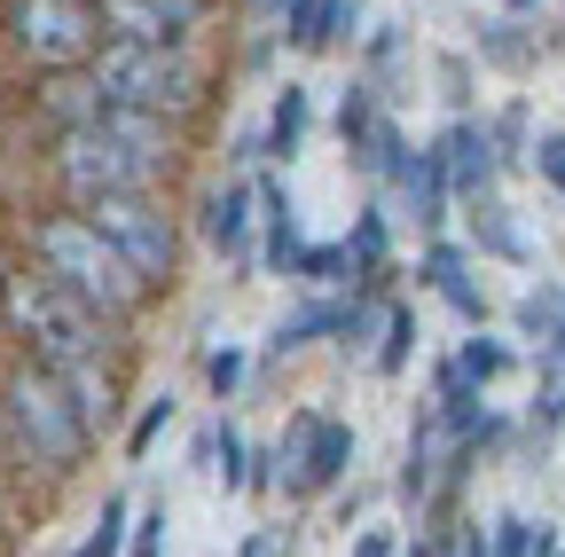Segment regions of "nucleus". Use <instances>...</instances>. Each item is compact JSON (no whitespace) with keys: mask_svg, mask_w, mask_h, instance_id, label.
I'll use <instances>...</instances> for the list:
<instances>
[{"mask_svg":"<svg viewBox=\"0 0 565 557\" xmlns=\"http://www.w3.org/2000/svg\"><path fill=\"white\" fill-rule=\"evenodd\" d=\"M24 251H32V267L47 275L63 299H79V307H87L95 322H110V330H126L141 307H150L141 275H134L79 213H40V221H24Z\"/></svg>","mask_w":565,"mask_h":557,"instance_id":"1","label":"nucleus"},{"mask_svg":"<svg viewBox=\"0 0 565 557\" xmlns=\"http://www.w3.org/2000/svg\"><path fill=\"white\" fill-rule=\"evenodd\" d=\"M0 322H9V338L24 345V362H40L47 377L110 362V322H95L79 299H63L32 259L0 267Z\"/></svg>","mask_w":565,"mask_h":557,"instance_id":"2","label":"nucleus"},{"mask_svg":"<svg viewBox=\"0 0 565 557\" xmlns=\"http://www.w3.org/2000/svg\"><path fill=\"white\" fill-rule=\"evenodd\" d=\"M87 87L110 110H141V118L189 126L204 110V63L189 47H118V40H103L87 55Z\"/></svg>","mask_w":565,"mask_h":557,"instance_id":"3","label":"nucleus"},{"mask_svg":"<svg viewBox=\"0 0 565 557\" xmlns=\"http://www.w3.org/2000/svg\"><path fill=\"white\" fill-rule=\"evenodd\" d=\"M0 416H9V440H17V463L63 479V471H79L95 432H87V416L71 408V393L40 369V362H17L9 377H0Z\"/></svg>","mask_w":565,"mask_h":557,"instance_id":"4","label":"nucleus"},{"mask_svg":"<svg viewBox=\"0 0 565 557\" xmlns=\"http://www.w3.org/2000/svg\"><path fill=\"white\" fill-rule=\"evenodd\" d=\"M103 110H110V103H103ZM47 165H55V181H63V196H71V204L126 196V189H166V173H173V165H158L141 142L110 133L103 118H87V126H63Z\"/></svg>","mask_w":565,"mask_h":557,"instance_id":"5","label":"nucleus"},{"mask_svg":"<svg viewBox=\"0 0 565 557\" xmlns=\"http://www.w3.org/2000/svg\"><path fill=\"white\" fill-rule=\"evenodd\" d=\"M79 221L141 275V291H166L173 275H181V228L166 213V196L158 189H126V196H95L79 204Z\"/></svg>","mask_w":565,"mask_h":557,"instance_id":"6","label":"nucleus"},{"mask_svg":"<svg viewBox=\"0 0 565 557\" xmlns=\"http://www.w3.org/2000/svg\"><path fill=\"white\" fill-rule=\"evenodd\" d=\"M9 40L40 63V72H87V55L103 47L95 0H9Z\"/></svg>","mask_w":565,"mask_h":557,"instance_id":"7","label":"nucleus"},{"mask_svg":"<svg viewBox=\"0 0 565 557\" xmlns=\"http://www.w3.org/2000/svg\"><path fill=\"white\" fill-rule=\"evenodd\" d=\"M275 456H282V495H330L353 471V425H338L322 408H299Z\"/></svg>","mask_w":565,"mask_h":557,"instance_id":"8","label":"nucleus"},{"mask_svg":"<svg viewBox=\"0 0 565 557\" xmlns=\"http://www.w3.org/2000/svg\"><path fill=\"white\" fill-rule=\"evenodd\" d=\"M212 24V0H95V32L118 47H189Z\"/></svg>","mask_w":565,"mask_h":557,"instance_id":"9","label":"nucleus"},{"mask_svg":"<svg viewBox=\"0 0 565 557\" xmlns=\"http://www.w3.org/2000/svg\"><path fill=\"white\" fill-rule=\"evenodd\" d=\"M196 213H204V244L212 251H221L228 267H252V181H221V189H204V204H196Z\"/></svg>","mask_w":565,"mask_h":557,"instance_id":"10","label":"nucleus"},{"mask_svg":"<svg viewBox=\"0 0 565 557\" xmlns=\"http://www.w3.org/2000/svg\"><path fill=\"white\" fill-rule=\"evenodd\" d=\"M440 173H448V196H487V181H494V142H487V126H471V118H456L448 133H440Z\"/></svg>","mask_w":565,"mask_h":557,"instance_id":"11","label":"nucleus"},{"mask_svg":"<svg viewBox=\"0 0 565 557\" xmlns=\"http://www.w3.org/2000/svg\"><path fill=\"white\" fill-rule=\"evenodd\" d=\"M252 213H259V228H267V244L252 251L267 275H291V259H299V213H291V196H282V181H252Z\"/></svg>","mask_w":565,"mask_h":557,"instance_id":"12","label":"nucleus"},{"mask_svg":"<svg viewBox=\"0 0 565 557\" xmlns=\"http://www.w3.org/2000/svg\"><path fill=\"white\" fill-rule=\"evenodd\" d=\"M393 181H401L408 213H416L424 228H440V221H448V173H440V158H433V150H408V158L393 165Z\"/></svg>","mask_w":565,"mask_h":557,"instance_id":"13","label":"nucleus"},{"mask_svg":"<svg viewBox=\"0 0 565 557\" xmlns=\"http://www.w3.org/2000/svg\"><path fill=\"white\" fill-rule=\"evenodd\" d=\"M424 283H433L463 322H479V314H487V291L471 283V259H463L456 244H433V251H424Z\"/></svg>","mask_w":565,"mask_h":557,"instance_id":"14","label":"nucleus"},{"mask_svg":"<svg viewBox=\"0 0 565 557\" xmlns=\"http://www.w3.org/2000/svg\"><path fill=\"white\" fill-rule=\"evenodd\" d=\"M353 322V299H307V307H291L275 322V338H267V354H299V345H315V338H330V330H345Z\"/></svg>","mask_w":565,"mask_h":557,"instance_id":"15","label":"nucleus"},{"mask_svg":"<svg viewBox=\"0 0 565 557\" xmlns=\"http://www.w3.org/2000/svg\"><path fill=\"white\" fill-rule=\"evenodd\" d=\"M519 338L542 345V362L565 354V283H534V291L519 299Z\"/></svg>","mask_w":565,"mask_h":557,"instance_id":"16","label":"nucleus"},{"mask_svg":"<svg viewBox=\"0 0 565 557\" xmlns=\"http://www.w3.org/2000/svg\"><path fill=\"white\" fill-rule=\"evenodd\" d=\"M307 126H315L307 87H282V95H275V110H267V133H259V158H299Z\"/></svg>","mask_w":565,"mask_h":557,"instance_id":"17","label":"nucleus"},{"mask_svg":"<svg viewBox=\"0 0 565 557\" xmlns=\"http://www.w3.org/2000/svg\"><path fill=\"white\" fill-rule=\"evenodd\" d=\"M282 40H291L299 55H315V47H330V0H282Z\"/></svg>","mask_w":565,"mask_h":557,"instance_id":"18","label":"nucleus"},{"mask_svg":"<svg viewBox=\"0 0 565 557\" xmlns=\"http://www.w3.org/2000/svg\"><path fill=\"white\" fill-rule=\"evenodd\" d=\"M345 267L362 275V283H377V275H385V213H377V204H370L362 221H353V236H345Z\"/></svg>","mask_w":565,"mask_h":557,"instance_id":"19","label":"nucleus"},{"mask_svg":"<svg viewBox=\"0 0 565 557\" xmlns=\"http://www.w3.org/2000/svg\"><path fill=\"white\" fill-rule=\"evenodd\" d=\"M471 244H479V251H494V259H526V236L511 228L503 204H479V213H471Z\"/></svg>","mask_w":565,"mask_h":557,"instance_id":"20","label":"nucleus"},{"mask_svg":"<svg viewBox=\"0 0 565 557\" xmlns=\"http://www.w3.org/2000/svg\"><path fill=\"white\" fill-rule=\"evenodd\" d=\"M204 463H212V479H221L228 495H244V479H252V448H244V432H212V440H204Z\"/></svg>","mask_w":565,"mask_h":557,"instance_id":"21","label":"nucleus"},{"mask_svg":"<svg viewBox=\"0 0 565 557\" xmlns=\"http://www.w3.org/2000/svg\"><path fill=\"white\" fill-rule=\"evenodd\" d=\"M377 330H385V338H377V369L401 377V369H408V345H416V314H408V307H385Z\"/></svg>","mask_w":565,"mask_h":557,"instance_id":"22","label":"nucleus"},{"mask_svg":"<svg viewBox=\"0 0 565 557\" xmlns=\"http://www.w3.org/2000/svg\"><path fill=\"white\" fill-rule=\"evenodd\" d=\"M118 549H126V495H103V518L87 526V542L71 557H118Z\"/></svg>","mask_w":565,"mask_h":557,"instance_id":"23","label":"nucleus"},{"mask_svg":"<svg viewBox=\"0 0 565 557\" xmlns=\"http://www.w3.org/2000/svg\"><path fill=\"white\" fill-rule=\"evenodd\" d=\"M456 369H463V377H471V385L487 393L494 377L511 369V345H494V338H463V354H456Z\"/></svg>","mask_w":565,"mask_h":557,"instance_id":"24","label":"nucleus"},{"mask_svg":"<svg viewBox=\"0 0 565 557\" xmlns=\"http://www.w3.org/2000/svg\"><path fill=\"white\" fill-rule=\"evenodd\" d=\"M291 275H299V283H338V275H345V244H299Z\"/></svg>","mask_w":565,"mask_h":557,"instance_id":"25","label":"nucleus"},{"mask_svg":"<svg viewBox=\"0 0 565 557\" xmlns=\"http://www.w3.org/2000/svg\"><path fill=\"white\" fill-rule=\"evenodd\" d=\"M487 557H534V518H494L487 526Z\"/></svg>","mask_w":565,"mask_h":557,"instance_id":"26","label":"nucleus"},{"mask_svg":"<svg viewBox=\"0 0 565 557\" xmlns=\"http://www.w3.org/2000/svg\"><path fill=\"white\" fill-rule=\"evenodd\" d=\"M166 425H173V393H158L150 408H141V416H134V432H126V448H134V456H150V440H158Z\"/></svg>","mask_w":565,"mask_h":557,"instance_id":"27","label":"nucleus"},{"mask_svg":"<svg viewBox=\"0 0 565 557\" xmlns=\"http://www.w3.org/2000/svg\"><path fill=\"white\" fill-rule=\"evenodd\" d=\"M370 126H377V103H370V87H353V95H345V110H338V133H345V150L362 142Z\"/></svg>","mask_w":565,"mask_h":557,"instance_id":"28","label":"nucleus"},{"mask_svg":"<svg viewBox=\"0 0 565 557\" xmlns=\"http://www.w3.org/2000/svg\"><path fill=\"white\" fill-rule=\"evenodd\" d=\"M204 377H212V393H221V400H228V393L244 385V354H236V345H221V354H212V362H204Z\"/></svg>","mask_w":565,"mask_h":557,"instance_id":"29","label":"nucleus"},{"mask_svg":"<svg viewBox=\"0 0 565 557\" xmlns=\"http://www.w3.org/2000/svg\"><path fill=\"white\" fill-rule=\"evenodd\" d=\"M526 150H534V173L565 189V133H542V142H526Z\"/></svg>","mask_w":565,"mask_h":557,"instance_id":"30","label":"nucleus"},{"mask_svg":"<svg viewBox=\"0 0 565 557\" xmlns=\"http://www.w3.org/2000/svg\"><path fill=\"white\" fill-rule=\"evenodd\" d=\"M134 557H166V511H150V518H141V534H134Z\"/></svg>","mask_w":565,"mask_h":557,"instance_id":"31","label":"nucleus"},{"mask_svg":"<svg viewBox=\"0 0 565 557\" xmlns=\"http://www.w3.org/2000/svg\"><path fill=\"white\" fill-rule=\"evenodd\" d=\"M236 557H291V534H282V526H267V534H252Z\"/></svg>","mask_w":565,"mask_h":557,"instance_id":"32","label":"nucleus"},{"mask_svg":"<svg viewBox=\"0 0 565 557\" xmlns=\"http://www.w3.org/2000/svg\"><path fill=\"white\" fill-rule=\"evenodd\" d=\"M353 557H393V542H385V534H362V542H353Z\"/></svg>","mask_w":565,"mask_h":557,"instance_id":"33","label":"nucleus"},{"mask_svg":"<svg viewBox=\"0 0 565 557\" xmlns=\"http://www.w3.org/2000/svg\"><path fill=\"white\" fill-rule=\"evenodd\" d=\"M0 526H9V471H0Z\"/></svg>","mask_w":565,"mask_h":557,"instance_id":"34","label":"nucleus"},{"mask_svg":"<svg viewBox=\"0 0 565 557\" xmlns=\"http://www.w3.org/2000/svg\"><path fill=\"white\" fill-rule=\"evenodd\" d=\"M503 9H511V17H526V9H542V0H503Z\"/></svg>","mask_w":565,"mask_h":557,"instance_id":"35","label":"nucleus"},{"mask_svg":"<svg viewBox=\"0 0 565 557\" xmlns=\"http://www.w3.org/2000/svg\"><path fill=\"white\" fill-rule=\"evenodd\" d=\"M259 9H267V17H275V9H282V0H259Z\"/></svg>","mask_w":565,"mask_h":557,"instance_id":"36","label":"nucleus"},{"mask_svg":"<svg viewBox=\"0 0 565 557\" xmlns=\"http://www.w3.org/2000/svg\"><path fill=\"white\" fill-rule=\"evenodd\" d=\"M557 557H565V549H557Z\"/></svg>","mask_w":565,"mask_h":557,"instance_id":"37","label":"nucleus"}]
</instances>
